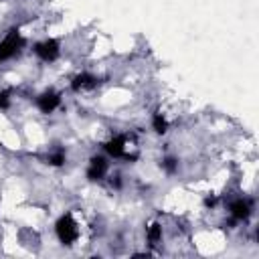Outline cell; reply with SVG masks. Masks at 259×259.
I'll list each match as a JSON object with an SVG mask.
<instances>
[{
  "label": "cell",
  "mask_w": 259,
  "mask_h": 259,
  "mask_svg": "<svg viewBox=\"0 0 259 259\" xmlns=\"http://www.w3.org/2000/svg\"><path fill=\"white\" fill-rule=\"evenodd\" d=\"M55 235H57L59 243L65 245V247H71V245H75L79 241L81 229H79V223L75 221L73 212H63L55 221Z\"/></svg>",
  "instance_id": "1"
},
{
  "label": "cell",
  "mask_w": 259,
  "mask_h": 259,
  "mask_svg": "<svg viewBox=\"0 0 259 259\" xmlns=\"http://www.w3.org/2000/svg\"><path fill=\"white\" fill-rule=\"evenodd\" d=\"M22 47H24V38H22V34L18 32V28L8 30V32L0 38V65L6 63V61H10V59H14V57L20 53Z\"/></svg>",
  "instance_id": "2"
},
{
  "label": "cell",
  "mask_w": 259,
  "mask_h": 259,
  "mask_svg": "<svg viewBox=\"0 0 259 259\" xmlns=\"http://www.w3.org/2000/svg\"><path fill=\"white\" fill-rule=\"evenodd\" d=\"M103 152H105V156L111 160V158H115V160H134L136 156H132L130 154V142H127V136L125 134H115V136H111L105 144H103Z\"/></svg>",
  "instance_id": "3"
},
{
  "label": "cell",
  "mask_w": 259,
  "mask_h": 259,
  "mask_svg": "<svg viewBox=\"0 0 259 259\" xmlns=\"http://www.w3.org/2000/svg\"><path fill=\"white\" fill-rule=\"evenodd\" d=\"M32 53L42 63H55L61 55V42L57 38H42V40L32 45Z\"/></svg>",
  "instance_id": "4"
},
{
  "label": "cell",
  "mask_w": 259,
  "mask_h": 259,
  "mask_svg": "<svg viewBox=\"0 0 259 259\" xmlns=\"http://www.w3.org/2000/svg\"><path fill=\"white\" fill-rule=\"evenodd\" d=\"M109 174V158L105 154H95L89 158L87 162V170H85V176L91 180V182H99L103 178H107Z\"/></svg>",
  "instance_id": "5"
},
{
  "label": "cell",
  "mask_w": 259,
  "mask_h": 259,
  "mask_svg": "<svg viewBox=\"0 0 259 259\" xmlns=\"http://www.w3.org/2000/svg\"><path fill=\"white\" fill-rule=\"evenodd\" d=\"M229 214L235 223H247L249 217L253 214V202L247 196H237L235 200L229 202Z\"/></svg>",
  "instance_id": "6"
},
{
  "label": "cell",
  "mask_w": 259,
  "mask_h": 259,
  "mask_svg": "<svg viewBox=\"0 0 259 259\" xmlns=\"http://www.w3.org/2000/svg\"><path fill=\"white\" fill-rule=\"evenodd\" d=\"M34 103H36V109H38L40 113L51 115V113H55V111L61 107L63 99H61V93H57V91H53V89H47V91H42V93L36 97Z\"/></svg>",
  "instance_id": "7"
},
{
  "label": "cell",
  "mask_w": 259,
  "mask_h": 259,
  "mask_svg": "<svg viewBox=\"0 0 259 259\" xmlns=\"http://www.w3.org/2000/svg\"><path fill=\"white\" fill-rule=\"evenodd\" d=\"M97 83H99V79H97L93 73L83 71V73H77V75L71 79V89H73L75 93H85V91L95 89Z\"/></svg>",
  "instance_id": "8"
},
{
  "label": "cell",
  "mask_w": 259,
  "mask_h": 259,
  "mask_svg": "<svg viewBox=\"0 0 259 259\" xmlns=\"http://www.w3.org/2000/svg\"><path fill=\"white\" fill-rule=\"evenodd\" d=\"M162 235H164V231H162V225L160 223H150L146 227V241H148V245L156 247L162 241Z\"/></svg>",
  "instance_id": "9"
},
{
  "label": "cell",
  "mask_w": 259,
  "mask_h": 259,
  "mask_svg": "<svg viewBox=\"0 0 259 259\" xmlns=\"http://www.w3.org/2000/svg\"><path fill=\"white\" fill-rule=\"evenodd\" d=\"M168 127H170V123H168V119H166V115L164 113H160V111H156V113H152V130L156 132V134H166L168 132Z\"/></svg>",
  "instance_id": "10"
},
{
  "label": "cell",
  "mask_w": 259,
  "mask_h": 259,
  "mask_svg": "<svg viewBox=\"0 0 259 259\" xmlns=\"http://www.w3.org/2000/svg\"><path fill=\"white\" fill-rule=\"evenodd\" d=\"M67 162V154L59 148V150H53V152H49L47 156H45V164H49V166H55V168H59V166H63Z\"/></svg>",
  "instance_id": "11"
},
{
  "label": "cell",
  "mask_w": 259,
  "mask_h": 259,
  "mask_svg": "<svg viewBox=\"0 0 259 259\" xmlns=\"http://www.w3.org/2000/svg\"><path fill=\"white\" fill-rule=\"evenodd\" d=\"M160 168H162L166 174H176V172H178V158H174V156H164L162 162H160Z\"/></svg>",
  "instance_id": "12"
},
{
  "label": "cell",
  "mask_w": 259,
  "mask_h": 259,
  "mask_svg": "<svg viewBox=\"0 0 259 259\" xmlns=\"http://www.w3.org/2000/svg\"><path fill=\"white\" fill-rule=\"evenodd\" d=\"M12 101V89H2L0 91V109H8Z\"/></svg>",
  "instance_id": "13"
},
{
  "label": "cell",
  "mask_w": 259,
  "mask_h": 259,
  "mask_svg": "<svg viewBox=\"0 0 259 259\" xmlns=\"http://www.w3.org/2000/svg\"><path fill=\"white\" fill-rule=\"evenodd\" d=\"M217 204H219V198H217V196H206V198H204V206H206V208H214Z\"/></svg>",
  "instance_id": "14"
}]
</instances>
